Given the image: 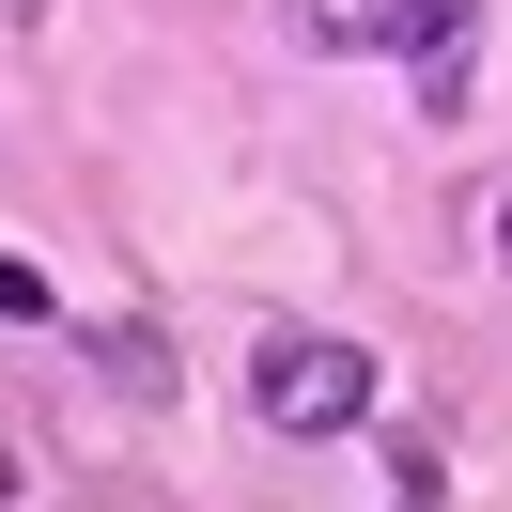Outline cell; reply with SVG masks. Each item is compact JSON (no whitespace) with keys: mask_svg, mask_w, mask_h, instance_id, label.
I'll return each instance as SVG.
<instances>
[{"mask_svg":"<svg viewBox=\"0 0 512 512\" xmlns=\"http://www.w3.org/2000/svg\"><path fill=\"white\" fill-rule=\"evenodd\" d=\"M373 32L404 47V63H450V47L481 32V0H373Z\"/></svg>","mask_w":512,"mask_h":512,"instance_id":"2","label":"cell"},{"mask_svg":"<svg viewBox=\"0 0 512 512\" xmlns=\"http://www.w3.org/2000/svg\"><path fill=\"white\" fill-rule=\"evenodd\" d=\"M388 512H435V450L419 435H388Z\"/></svg>","mask_w":512,"mask_h":512,"instance_id":"4","label":"cell"},{"mask_svg":"<svg viewBox=\"0 0 512 512\" xmlns=\"http://www.w3.org/2000/svg\"><path fill=\"white\" fill-rule=\"evenodd\" d=\"M249 419L264 435H357V419H373V357H357L342 326H280V342L249 357Z\"/></svg>","mask_w":512,"mask_h":512,"instance_id":"1","label":"cell"},{"mask_svg":"<svg viewBox=\"0 0 512 512\" xmlns=\"http://www.w3.org/2000/svg\"><path fill=\"white\" fill-rule=\"evenodd\" d=\"M94 357H109V373H125V388H140V404H156V388H171V357H156V326H109V342H94Z\"/></svg>","mask_w":512,"mask_h":512,"instance_id":"3","label":"cell"},{"mask_svg":"<svg viewBox=\"0 0 512 512\" xmlns=\"http://www.w3.org/2000/svg\"><path fill=\"white\" fill-rule=\"evenodd\" d=\"M481 249H497V264H512V187H481Z\"/></svg>","mask_w":512,"mask_h":512,"instance_id":"5","label":"cell"}]
</instances>
